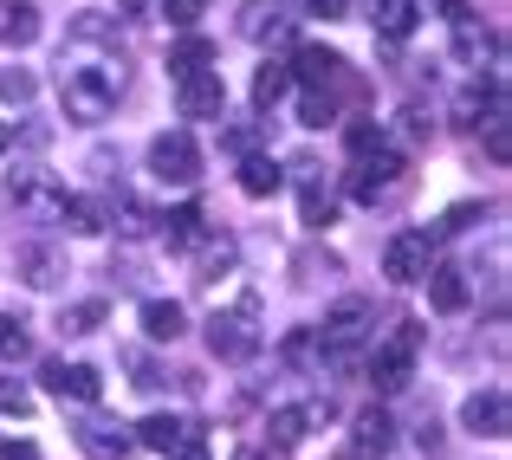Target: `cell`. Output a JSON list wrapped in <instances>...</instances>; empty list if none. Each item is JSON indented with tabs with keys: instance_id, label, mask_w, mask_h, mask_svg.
<instances>
[{
	"instance_id": "cell-15",
	"label": "cell",
	"mask_w": 512,
	"mask_h": 460,
	"mask_svg": "<svg viewBox=\"0 0 512 460\" xmlns=\"http://www.w3.org/2000/svg\"><path fill=\"white\" fill-rule=\"evenodd\" d=\"M13 208H26L33 221H59L65 214V188L39 182V175H20V182H13Z\"/></svg>"
},
{
	"instance_id": "cell-17",
	"label": "cell",
	"mask_w": 512,
	"mask_h": 460,
	"mask_svg": "<svg viewBox=\"0 0 512 460\" xmlns=\"http://www.w3.org/2000/svg\"><path fill=\"white\" fill-rule=\"evenodd\" d=\"M415 20H422V0H376V7H370V26L383 39H409Z\"/></svg>"
},
{
	"instance_id": "cell-21",
	"label": "cell",
	"mask_w": 512,
	"mask_h": 460,
	"mask_svg": "<svg viewBox=\"0 0 512 460\" xmlns=\"http://www.w3.org/2000/svg\"><path fill=\"white\" fill-rule=\"evenodd\" d=\"M130 435H137V448H156V454H169L175 441H188V435H195V428H188L182 415H150V422H137V428H130Z\"/></svg>"
},
{
	"instance_id": "cell-33",
	"label": "cell",
	"mask_w": 512,
	"mask_h": 460,
	"mask_svg": "<svg viewBox=\"0 0 512 460\" xmlns=\"http://www.w3.org/2000/svg\"><path fill=\"white\" fill-rule=\"evenodd\" d=\"M33 350V337L20 331V318H0V363H20Z\"/></svg>"
},
{
	"instance_id": "cell-4",
	"label": "cell",
	"mask_w": 512,
	"mask_h": 460,
	"mask_svg": "<svg viewBox=\"0 0 512 460\" xmlns=\"http://www.w3.org/2000/svg\"><path fill=\"white\" fill-rule=\"evenodd\" d=\"M208 350H214V357H227V363H240V357H253V350H260V331H253V299H240V311H214V318H208Z\"/></svg>"
},
{
	"instance_id": "cell-8",
	"label": "cell",
	"mask_w": 512,
	"mask_h": 460,
	"mask_svg": "<svg viewBox=\"0 0 512 460\" xmlns=\"http://www.w3.org/2000/svg\"><path fill=\"white\" fill-rule=\"evenodd\" d=\"M389 448H396V422L383 409H363L344 435V460H383Z\"/></svg>"
},
{
	"instance_id": "cell-3",
	"label": "cell",
	"mask_w": 512,
	"mask_h": 460,
	"mask_svg": "<svg viewBox=\"0 0 512 460\" xmlns=\"http://www.w3.org/2000/svg\"><path fill=\"white\" fill-rule=\"evenodd\" d=\"M370 324H376V305L370 299H338L325 311V324H318V350H331V357H344V350H357L363 337H370Z\"/></svg>"
},
{
	"instance_id": "cell-24",
	"label": "cell",
	"mask_w": 512,
	"mask_h": 460,
	"mask_svg": "<svg viewBox=\"0 0 512 460\" xmlns=\"http://www.w3.org/2000/svg\"><path fill=\"white\" fill-rule=\"evenodd\" d=\"M143 331H150V337H156V344H175V337H182V331H188V318H182V305H175V299H150V305H143Z\"/></svg>"
},
{
	"instance_id": "cell-26",
	"label": "cell",
	"mask_w": 512,
	"mask_h": 460,
	"mask_svg": "<svg viewBox=\"0 0 512 460\" xmlns=\"http://www.w3.org/2000/svg\"><path fill=\"white\" fill-rule=\"evenodd\" d=\"M208 59H214V46L201 33H188L182 46L169 52V72H175V85H182V78H195V72H208Z\"/></svg>"
},
{
	"instance_id": "cell-46",
	"label": "cell",
	"mask_w": 512,
	"mask_h": 460,
	"mask_svg": "<svg viewBox=\"0 0 512 460\" xmlns=\"http://www.w3.org/2000/svg\"><path fill=\"white\" fill-rule=\"evenodd\" d=\"M7 143H13V130H7V124H0V156H7Z\"/></svg>"
},
{
	"instance_id": "cell-44",
	"label": "cell",
	"mask_w": 512,
	"mask_h": 460,
	"mask_svg": "<svg viewBox=\"0 0 512 460\" xmlns=\"http://www.w3.org/2000/svg\"><path fill=\"white\" fill-rule=\"evenodd\" d=\"M305 7H312L318 20H344V7H350V0H305Z\"/></svg>"
},
{
	"instance_id": "cell-36",
	"label": "cell",
	"mask_w": 512,
	"mask_h": 460,
	"mask_svg": "<svg viewBox=\"0 0 512 460\" xmlns=\"http://www.w3.org/2000/svg\"><path fill=\"white\" fill-rule=\"evenodd\" d=\"M117 227H124L130 240H143V234H156V214L143 208V201H124V221H117Z\"/></svg>"
},
{
	"instance_id": "cell-27",
	"label": "cell",
	"mask_w": 512,
	"mask_h": 460,
	"mask_svg": "<svg viewBox=\"0 0 512 460\" xmlns=\"http://www.w3.org/2000/svg\"><path fill=\"white\" fill-rule=\"evenodd\" d=\"M305 428H312V422H305V409H279L273 422H266V441H273V448H299Z\"/></svg>"
},
{
	"instance_id": "cell-13",
	"label": "cell",
	"mask_w": 512,
	"mask_h": 460,
	"mask_svg": "<svg viewBox=\"0 0 512 460\" xmlns=\"http://www.w3.org/2000/svg\"><path fill=\"white\" fill-rule=\"evenodd\" d=\"M292 78H305L312 91H331L344 85V59L331 46H299V59H292Z\"/></svg>"
},
{
	"instance_id": "cell-10",
	"label": "cell",
	"mask_w": 512,
	"mask_h": 460,
	"mask_svg": "<svg viewBox=\"0 0 512 460\" xmlns=\"http://www.w3.org/2000/svg\"><path fill=\"white\" fill-rule=\"evenodd\" d=\"M13 273H20L33 292H52V286L65 279V253H59V247H46V240H33V247L13 253Z\"/></svg>"
},
{
	"instance_id": "cell-28",
	"label": "cell",
	"mask_w": 512,
	"mask_h": 460,
	"mask_svg": "<svg viewBox=\"0 0 512 460\" xmlns=\"http://www.w3.org/2000/svg\"><path fill=\"white\" fill-rule=\"evenodd\" d=\"M104 324V299H85V305H65L59 311V331L65 337H85V331H98Z\"/></svg>"
},
{
	"instance_id": "cell-25",
	"label": "cell",
	"mask_w": 512,
	"mask_h": 460,
	"mask_svg": "<svg viewBox=\"0 0 512 460\" xmlns=\"http://www.w3.org/2000/svg\"><path fill=\"white\" fill-rule=\"evenodd\" d=\"M292 91V65H279V59H266L260 72H253V104H260V111H273L279 98H286Z\"/></svg>"
},
{
	"instance_id": "cell-22",
	"label": "cell",
	"mask_w": 512,
	"mask_h": 460,
	"mask_svg": "<svg viewBox=\"0 0 512 460\" xmlns=\"http://www.w3.org/2000/svg\"><path fill=\"white\" fill-rule=\"evenodd\" d=\"M279 182H286V169H279L273 156H247L240 162V195L266 201V195H279Z\"/></svg>"
},
{
	"instance_id": "cell-5",
	"label": "cell",
	"mask_w": 512,
	"mask_h": 460,
	"mask_svg": "<svg viewBox=\"0 0 512 460\" xmlns=\"http://www.w3.org/2000/svg\"><path fill=\"white\" fill-rule=\"evenodd\" d=\"M150 175H156V182L188 188V182L201 175V150H195V137H188V130H163V137L150 143Z\"/></svg>"
},
{
	"instance_id": "cell-23",
	"label": "cell",
	"mask_w": 512,
	"mask_h": 460,
	"mask_svg": "<svg viewBox=\"0 0 512 460\" xmlns=\"http://www.w3.org/2000/svg\"><path fill=\"white\" fill-rule=\"evenodd\" d=\"M0 39H7V46H33L39 39V13L26 7V0H0Z\"/></svg>"
},
{
	"instance_id": "cell-38",
	"label": "cell",
	"mask_w": 512,
	"mask_h": 460,
	"mask_svg": "<svg viewBox=\"0 0 512 460\" xmlns=\"http://www.w3.org/2000/svg\"><path fill=\"white\" fill-rule=\"evenodd\" d=\"M163 20H169V26H182V33H188V26L201 20V0H163Z\"/></svg>"
},
{
	"instance_id": "cell-32",
	"label": "cell",
	"mask_w": 512,
	"mask_h": 460,
	"mask_svg": "<svg viewBox=\"0 0 512 460\" xmlns=\"http://www.w3.org/2000/svg\"><path fill=\"white\" fill-rule=\"evenodd\" d=\"M33 98V72H26V65H7V72H0V104H26Z\"/></svg>"
},
{
	"instance_id": "cell-41",
	"label": "cell",
	"mask_w": 512,
	"mask_h": 460,
	"mask_svg": "<svg viewBox=\"0 0 512 460\" xmlns=\"http://www.w3.org/2000/svg\"><path fill=\"white\" fill-rule=\"evenodd\" d=\"M299 273H305V279H318V273H338V260H331V253H299Z\"/></svg>"
},
{
	"instance_id": "cell-2",
	"label": "cell",
	"mask_w": 512,
	"mask_h": 460,
	"mask_svg": "<svg viewBox=\"0 0 512 460\" xmlns=\"http://www.w3.org/2000/svg\"><path fill=\"white\" fill-rule=\"evenodd\" d=\"M415 350H422V324H402L389 344H376V357H370V383L383 389V396H396V389H409V376H415Z\"/></svg>"
},
{
	"instance_id": "cell-16",
	"label": "cell",
	"mask_w": 512,
	"mask_h": 460,
	"mask_svg": "<svg viewBox=\"0 0 512 460\" xmlns=\"http://www.w3.org/2000/svg\"><path fill=\"white\" fill-rule=\"evenodd\" d=\"M240 33H247V39H286L292 13L279 7V0H247V7H240Z\"/></svg>"
},
{
	"instance_id": "cell-29",
	"label": "cell",
	"mask_w": 512,
	"mask_h": 460,
	"mask_svg": "<svg viewBox=\"0 0 512 460\" xmlns=\"http://www.w3.org/2000/svg\"><path fill=\"white\" fill-rule=\"evenodd\" d=\"M299 124H312V130L338 124V104H331V91H305V98H299Z\"/></svg>"
},
{
	"instance_id": "cell-20",
	"label": "cell",
	"mask_w": 512,
	"mask_h": 460,
	"mask_svg": "<svg viewBox=\"0 0 512 460\" xmlns=\"http://www.w3.org/2000/svg\"><path fill=\"white\" fill-rule=\"evenodd\" d=\"M467 299H474V292H467V279L454 273V266H428V305L435 311H467Z\"/></svg>"
},
{
	"instance_id": "cell-40",
	"label": "cell",
	"mask_w": 512,
	"mask_h": 460,
	"mask_svg": "<svg viewBox=\"0 0 512 460\" xmlns=\"http://www.w3.org/2000/svg\"><path fill=\"white\" fill-rule=\"evenodd\" d=\"M72 39H111V20H104V13H78V20H72Z\"/></svg>"
},
{
	"instance_id": "cell-31",
	"label": "cell",
	"mask_w": 512,
	"mask_h": 460,
	"mask_svg": "<svg viewBox=\"0 0 512 460\" xmlns=\"http://www.w3.org/2000/svg\"><path fill=\"white\" fill-rule=\"evenodd\" d=\"M299 208H305V227H331V221H338V208H331V195L318 182H305V201H299Z\"/></svg>"
},
{
	"instance_id": "cell-19",
	"label": "cell",
	"mask_w": 512,
	"mask_h": 460,
	"mask_svg": "<svg viewBox=\"0 0 512 460\" xmlns=\"http://www.w3.org/2000/svg\"><path fill=\"white\" fill-rule=\"evenodd\" d=\"M72 234H104L111 227V201H98V195H65V214H59Z\"/></svg>"
},
{
	"instance_id": "cell-9",
	"label": "cell",
	"mask_w": 512,
	"mask_h": 460,
	"mask_svg": "<svg viewBox=\"0 0 512 460\" xmlns=\"http://www.w3.org/2000/svg\"><path fill=\"white\" fill-rule=\"evenodd\" d=\"M396 182H402V156L396 150L357 156V169H350V195H357V201H383Z\"/></svg>"
},
{
	"instance_id": "cell-47",
	"label": "cell",
	"mask_w": 512,
	"mask_h": 460,
	"mask_svg": "<svg viewBox=\"0 0 512 460\" xmlns=\"http://www.w3.org/2000/svg\"><path fill=\"white\" fill-rule=\"evenodd\" d=\"M240 460H266V454H260V448H247V454H240Z\"/></svg>"
},
{
	"instance_id": "cell-11",
	"label": "cell",
	"mask_w": 512,
	"mask_h": 460,
	"mask_svg": "<svg viewBox=\"0 0 512 460\" xmlns=\"http://www.w3.org/2000/svg\"><path fill=\"white\" fill-rule=\"evenodd\" d=\"M175 104H182V117H221L227 111V85L221 72H195L175 85Z\"/></svg>"
},
{
	"instance_id": "cell-12",
	"label": "cell",
	"mask_w": 512,
	"mask_h": 460,
	"mask_svg": "<svg viewBox=\"0 0 512 460\" xmlns=\"http://www.w3.org/2000/svg\"><path fill=\"white\" fill-rule=\"evenodd\" d=\"M46 389L52 396H72V402H98L104 376L91 370V363H46Z\"/></svg>"
},
{
	"instance_id": "cell-30",
	"label": "cell",
	"mask_w": 512,
	"mask_h": 460,
	"mask_svg": "<svg viewBox=\"0 0 512 460\" xmlns=\"http://www.w3.org/2000/svg\"><path fill=\"white\" fill-rule=\"evenodd\" d=\"M227 266H234V240H208V253H201V286H214V279L227 273Z\"/></svg>"
},
{
	"instance_id": "cell-45",
	"label": "cell",
	"mask_w": 512,
	"mask_h": 460,
	"mask_svg": "<svg viewBox=\"0 0 512 460\" xmlns=\"http://www.w3.org/2000/svg\"><path fill=\"white\" fill-rule=\"evenodd\" d=\"M0 460H39V454L26 448V441H13V448H0Z\"/></svg>"
},
{
	"instance_id": "cell-6",
	"label": "cell",
	"mask_w": 512,
	"mask_h": 460,
	"mask_svg": "<svg viewBox=\"0 0 512 460\" xmlns=\"http://www.w3.org/2000/svg\"><path fill=\"white\" fill-rule=\"evenodd\" d=\"M461 422H467V435H480V441H506V428H512L506 389L500 383H493V389H474V396L461 402Z\"/></svg>"
},
{
	"instance_id": "cell-7",
	"label": "cell",
	"mask_w": 512,
	"mask_h": 460,
	"mask_svg": "<svg viewBox=\"0 0 512 460\" xmlns=\"http://www.w3.org/2000/svg\"><path fill=\"white\" fill-rule=\"evenodd\" d=\"M428 266H435V253H428V234H396V240L383 247L389 286H415V279H428Z\"/></svg>"
},
{
	"instance_id": "cell-48",
	"label": "cell",
	"mask_w": 512,
	"mask_h": 460,
	"mask_svg": "<svg viewBox=\"0 0 512 460\" xmlns=\"http://www.w3.org/2000/svg\"><path fill=\"white\" fill-rule=\"evenodd\" d=\"M124 7H130V13H143V0H124Z\"/></svg>"
},
{
	"instance_id": "cell-35",
	"label": "cell",
	"mask_w": 512,
	"mask_h": 460,
	"mask_svg": "<svg viewBox=\"0 0 512 460\" xmlns=\"http://www.w3.org/2000/svg\"><path fill=\"white\" fill-rule=\"evenodd\" d=\"M487 156L493 162H512V124H506V111L487 117Z\"/></svg>"
},
{
	"instance_id": "cell-34",
	"label": "cell",
	"mask_w": 512,
	"mask_h": 460,
	"mask_svg": "<svg viewBox=\"0 0 512 460\" xmlns=\"http://www.w3.org/2000/svg\"><path fill=\"white\" fill-rule=\"evenodd\" d=\"M312 350H318L312 324H299V331H286V337H279V357H286V363H312Z\"/></svg>"
},
{
	"instance_id": "cell-42",
	"label": "cell",
	"mask_w": 512,
	"mask_h": 460,
	"mask_svg": "<svg viewBox=\"0 0 512 460\" xmlns=\"http://www.w3.org/2000/svg\"><path fill=\"white\" fill-rule=\"evenodd\" d=\"M169 460H208V448H201V435H188V441H175Z\"/></svg>"
},
{
	"instance_id": "cell-1",
	"label": "cell",
	"mask_w": 512,
	"mask_h": 460,
	"mask_svg": "<svg viewBox=\"0 0 512 460\" xmlns=\"http://www.w3.org/2000/svg\"><path fill=\"white\" fill-rule=\"evenodd\" d=\"M117 91H124V65H72V72H59V98H65V117L72 124H104L117 104Z\"/></svg>"
},
{
	"instance_id": "cell-39",
	"label": "cell",
	"mask_w": 512,
	"mask_h": 460,
	"mask_svg": "<svg viewBox=\"0 0 512 460\" xmlns=\"http://www.w3.org/2000/svg\"><path fill=\"white\" fill-rule=\"evenodd\" d=\"M474 221H480V208H474V201H461V208H448V214H441V234H467Z\"/></svg>"
},
{
	"instance_id": "cell-43",
	"label": "cell",
	"mask_w": 512,
	"mask_h": 460,
	"mask_svg": "<svg viewBox=\"0 0 512 460\" xmlns=\"http://www.w3.org/2000/svg\"><path fill=\"white\" fill-rule=\"evenodd\" d=\"M415 448L435 454V448H441V422H422V428H415Z\"/></svg>"
},
{
	"instance_id": "cell-14",
	"label": "cell",
	"mask_w": 512,
	"mask_h": 460,
	"mask_svg": "<svg viewBox=\"0 0 512 460\" xmlns=\"http://www.w3.org/2000/svg\"><path fill=\"white\" fill-rule=\"evenodd\" d=\"M78 448H85L91 460H124L130 448H137V435H130L124 422H85L78 428Z\"/></svg>"
},
{
	"instance_id": "cell-37",
	"label": "cell",
	"mask_w": 512,
	"mask_h": 460,
	"mask_svg": "<svg viewBox=\"0 0 512 460\" xmlns=\"http://www.w3.org/2000/svg\"><path fill=\"white\" fill-rule=\"evenodd\" d=\"M33 409V389L26 383H0V415H26Z\"/></svg>"
},
{
	"instance_id": "cell-18",
	"label": "cell",
	"mask_w": 512,
	"mask_h": 460,
	"mask_svg": "<svg viewBox=\"0 0 512 460\" xmlns=\"http://www.w3.org/2000/svg\"><path fill=\"white\" fill-rule=\"evenodd\" d=\"M163 221V234H169V247H201L208 240V214L195 208V201H182V208H169V214H156Z\"/></svg>"
}]
</instances>
